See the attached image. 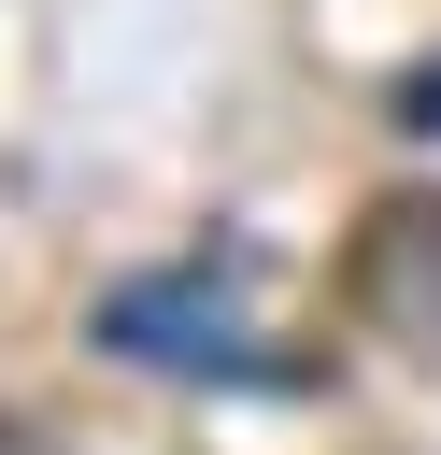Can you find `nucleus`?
Instances as JSON below:
<instances>
[{"label": "nucleus", "mask_w": 441, "mask_h": 455, "mask_svg": "<svg viewBox=\"0 0 441 455\" xmlns=\"http://www.w3.org/2000/svg\"><path fill=\"white\" fill-rule=\"evenodd\" d=\"M341 313L441 370V185H384L341 242Z\"/></svg>", "instance_id": "nucleus-1"}, {"label": "nucleus", "mask_w": 441, "mask_h": 455, "mask_svg": "<svg viewBox=\"0 0 441 455\" xmlns=\"http://www.w3.org/2000/svg\"><path fill=\"white\" fill-rule=\"evenodd\" d=\"M413 114H427V128H441V71H427V85H413Z\"/></svg>", "instance_id": "nucleus-2"}]
</instances>
